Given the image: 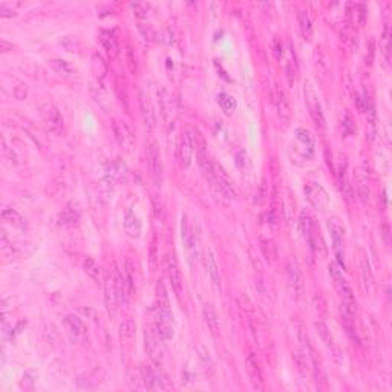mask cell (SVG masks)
Returning a JSON list of instances; mask_svg holds the SVG:
<instances>
[{"instance_id":"cell-13","label":"cell","mask_w":392,"mask_h":392,"mask_svg":"<svg viewBox=\"0 0 392 392\" xmlns=\"http://www.w3.org/2000/svg\"><path fill=\"white\" fill-rule=\"evenodd\" d=\"M141 220L134 210H128L124 216V232L130 239H138L141 234Z\"/></svg>"},{"instance_id":"cell-43","label":"cell","mask_w":392,"mask_h":392,"mask_svg":"<svg viewBox=\"0 0 392 392\" xmlns=\"http://www.w3.org/2000/svg\"><path fill=\"white\" fill-rule=\"evenodd\" d=\"M383 236H384V239H386V244H389V239H388V234H389V228H388V226H383Z\"/></svg>"},{"instance_id":"cell-40","label":"cell","mask_w":392,"mask_h":392,"mask_svg":"<svg viewBox=\"0 0 392 392\" xmlns=\"http://www.w3.org/2000/svg\"><path fill=\"white\" fill-rule=\"evenodd\" d=\"M266 181L264 180L262 181V184H260V193H259V200H258V202H262L264 200H265V196H266Z\"/></svg>"},{"instance_id":"cell-9","label":"cell","mask_w":392,"mask_h":392,"mask_svg":"<svg viewBox=\"0 0 392 392\" xmlns=\"http://www.w3.org/2000/svg\"><path fill=\"white\" fill-rule=\"evenodd\" d=\"M166 270H167V276H168V280L172 284V288H174L178 300H181L182 292H184V286H182V278H181V272L178 268L175 256H167V259H166Z\"/></svg>"},{"instance_id":"cell-6","label":"cell","mask_w":392,"mask_h":392,"mask_svg":"<svg viewBox=\"0 0 392 392\" xmlns=\"http://www.w3.org/2000/svg\"><path fill=\"white\" fill-rule=\"evenodd\" d=\"M104 302L106 308L110 314H115L118 300V291H116V270H110L106 274L104 282Z\"/></svg>"},{"instance_id":"cell-18","label":"cell","mask_w":392,"mask_h":392,"mask_svg":"<svg viewBox=\"0 0 392 392\" xmlns=\"http://www.w3.org/2000/svg\"><path fill=\"white\" fill-rule=\"evenodd\" d=\"M100 42L104 46L106 52L109 54V57H115L118 52V44H116V37L114 36V31H102L100 32Z\"/></svg>"},{"instance_id":"cell-17","label":"cell","mask_w":392,"mask_h":392,"mask_svg":"<svg viewBox=\"0 0 392 392\" xmlns=\"http://www.w3.org/2000/svg\"><path fill=\"white\" fill-rule=\"evenodd\" d=\"M78 219H80V212H78V208L74 207V202L68 204L63 208V212L60 213V224L68 226V227L76 226L78 222Z\"/></svg>"},{"instance_id":"cell-26","label":"cell","mask_w":392,"mask_h":392,"mask_svg":"<svg viewBox=\"0 0 392 392\" xmlns=\"http://www.w3.org/2000/svg\"><path fill=\"white\" fill-rule=\"evenodd\" d=\"M142 380L144 386L147 389H158L160 386L156 384V374L150 370V366H142Z\"/></svg>"},{"instance_id":"cell-30","label":"cell","mask_w":392,"mask_h":392,"mask_svg":"<svg viewBox=\"0 0 392 392\" xmlns=\"http://www.w3.org/2000/svg\"><path fill=\"white\" fill-rule=\"evenodd\" d=\"M84 270H86V273L92 278V279H98L100 278V266H98V264L92 259V258H88L84 260Z\"/></svg>"},{"instance_id":"cell-41","label":"cell","mask_w":392,"mask_h":392,"mask_svg":"<svg viewBox=\"0 0 392 392\" xmlns=\"http://www.w3.org/2000/svg\"><path fill=\"white\" fill-rule=\"evenodd\" d=\"M374 40H370V57H366V63L371 64L372 60H374Z\"/></svg>"},{"instance_id":"cell-37","label":"cell","mask_w":392,"mask_h":392,"mask_svg":"<svg viewBox=\"0 0 392 392\" xmlns=\"http://www.w3.org/2000/svg\"><path fill=\"white\" fill-rule=\"evenodd\" d=\"M14 95H16V98H18V100H23V98L28 95V88H26V84H18V86L14 89Z\"/></svg>"},{"instance_id":"cell-36","label":"cell","mask_w":392,"mask_h":392,"mask_svg":"<svg viewBox=\"0 0 392 392\" xmlns=\"http://www.w3.org/2000/svg\"><path fill=\"white\" fill-rule=\"evenodd\" d=\"M330 274H331V278L334 279V282L343 279V270H342V266H340L338 264H331V265H330Z\"/></svg>"},{"instance_id":"cell-16","label":"cell","mask_w":392,"mask_h":392,"mask_svg":"<svg viewBox=\"0 0 392 392\" xmlns=\"http://www.w3.org/2000/svg\"><path fill=\"white\" fill-rule=\"evenodd\" d=\"M354 180H356V186H357V192L362 202H368L370 200V186H368V174L364 168H357V172L354 174Z\"/></svg>"},{"instance_id":"cell-31","label":"cell","mask_w":392,"mask_h":392,"mask_svg":"<svg viewBox=\"0 0 392 392\" xmlns=\"http://www.w3.org/2000/svg\"><path fill=\"white\" fill-rule=\"evenodd\" d=\"M362 273H363V278H364V284L370 285V288L372 290V285H374V278H372V273H371V266H370V262L368 259L363 256L362 259Z\"/></svg>"},{"instance_id":"cell-29","label":"cell","mask_w":392,"mask_h":392,"mask_svg":"<svg viewBox=\"0 0 392 392\" xmlns=\"http://www.w3.org/2000/svg\"><path fill=\"white\" fill-rule=\"evenodd\" d=\"M219 104L220 108H222L227 114H232L234 109H236V102H234V98L227 95V94H222V95H219Z\"/></svg>"},{"instance_id":"cell-38","label":"cell","mask_w":392,"mask_h":392,"mask_svg":"<svg viewBox=\"0 0 392 392\" xmlns=\"http://www.w3.org/2000/svg\"><path fill=\"white\" fill-rule=\"evenodd\" d=\"M273 52H274V57L279 60L284 54V48H282V42L279 38H274V44H273Z\"/></svg>"},{"instance_id":"cell-1","label":"cell","mask_w":392,"mask_h":392,"mask_svg":"<svg viewBox=\"0 0 392 392\" xmlns=\"http://www.w3.org/2000/svg\"><path fill=\"white\" fill-rule=\"evenodd\" d=\"M328 230L331 233L332 239V248L336 253V258L338 260V265L345 268V250H343V244H345V228L340 224L337 218H332L328 220Z\"/></svg>"},{"instance_id":"cell-39","label":"cell","mask_w":392,"mask_h":392,"mask_svg":"<svg viewBox=\"0 0 392 392\" xmlns=\"http://www.w3.org/2000/svg\"><path fill=\"white\" fill-rule=\"evenodd\" d=\"M0 16L2 17H12V16H16V12L12 10H8L5 5H0Z\"/></svg>"},{"instance_id":"cell-20","label":"cell","mask_w":392,"mask_h":392,"mask_svg":"<svg viewBox=\"0 0 392 392\" xmlns=\"http://www.w3.org/2000/svg\"><path fill=\"white\" fill-rule=\"evenodd\" d=\"M2 219L6 220L8 224H11L12 227H17V228H26V219H24L18 212L12 210V208H5L2 212Z\"/></svg>"},{"instance_id":"cell-34","label":"cell","mask_w":392,"mask_h":392,"mask_svg":"<svg viewBox=\"0 0 392 392\" xmlns=\"http://www.w3.org/2000/svg\"><path fill=\"white\" fill-rule=\"evenodd\" d=\"M286 77H288V82L290 84H292L296 82V77H298V64H296V58H290L288 62V66H286Z\"/></svg>"},{"instance_id":"cell-3","label":"cell","mask_w":392,"mask_h":392,"mask_svg":"<svg viewBox=\"0 0 392 392\" xmlns=\"http://www.w3.org/2000/svg\"><path fill=\"white\" fill-rule=\"evenodd\" d=\"M288 288H290V294L294 300H299L302 298V294L305 291V284H304V276L300 273V270L298 266V264L290 262L288 266Z\"/></svg>"},{"instance_id":"cell-25","label":"cell","mask_w":392,"mask_h":392,"mask_svg":"<svg viewBox=\"0 0 392 392\" xmlns=\"http://www.w3.org/2000/svg\"><path fill=\"white\" fill-rule=\"evenodd\" d=\"M135 332H136V325H135V322L132 320V318H126V320L120 325V336H121V338L130 342V340H134Z\"/></svg>"},{"instance_id":"cell-27","label":"cell","mask_w":392,"mask_h":392,"mask_svg":"<svg viewBox=\"0 0 392 392\" xmlns=\"http://www.w3.org/2000/svg\"><path fill=\"white\" fill-rule=\"evenodd\" d=\"M299 24H300V31L304 34V37L306 40H311V36H312V24H311V20L308 17L306 12H299Z\"/></svg>"},{"instance_id":"cell-11","label":"cell","mask_w":392,"mask_h":392,"mask_svg":"<svg viewBox=\"0 0 392 392\" xmlns=\"http://www.w3.org/2000/svg\"><path fill=\"white\" fill-rule=\"evenodd\" d=\"M144 343H146V351H147V356H149V358L156 366H160L162 363V350H161L160 340L155 336L154 330H150V328L146 330V332H144Z\"/></svg>"},{"instance_id":"cell-7","label":"cell","mask_w":392,"mask_h":392,"mask_svg":"<svg viewBox=\"0 0 392 392\" xmlns=\"http://www.w3.org/2000/svg\"><path fill=\"white\" fill-rule=\"evenodd\" d=\"M147 164H149V172L150 178L154 180L155 186L160 187L162 182V162H161V155L156 144H150L149 150H147Z\"/></svg>"},{"instance_id":"cell-4","label":"cell","mask_w":392,"mask_h":392,"mask_svg":"<svg viewBox=\"0 0 392 392\" xmlns=\"http://www.w3.org/2000/svg\"><path fill=\"white\" fill-rule=\"evenodd\" d=\"M114 134L120 147L126 152H132L135 147V135L124 121H114Z\"/></svg>"},{"instance_id":"cell-8","label":"cell","mask_w":392,"mask_h":392,"mask_svg":"<svg viewBox=\"0 0 392 392\" xmlns=\"http://www.w3.org/2000/svg\"><path fill=\"white\" fill-rule=\"evenodd\" d=\"M140 109H141V115H142V121L144 126L149 132H154L156 128V115L150 102V96L146 90H140Z\"/></svg>"},{"instance_id":"cell-12","label":"cell","mask_w":392,"mask_h":392,"mask_svg":"<svg viewBox=\"0 0 392 392\" xmlns=\"http://www.w3.org/2000/svg\"><path fill=\"white\" fill-rule=\"evenodd\" d=\"M193 136L190 130H186L181 136L180 142V161L182 167H190L192 160H193Z\"/></svg>"},{"instance_id":"cell-32","label":"cell","mask_w":392,"mask_h":392,"mask_svg":"<svg viewBox=\"0 0 392 392\" xmlns=\"http://www.w3.org/2000/svg\"><path fill=\"white\" fill-rule=\"evenodd\" d=\"M51 66H52V69H54L57 74H60V76L68 77L69 74H70V68H69V64H68L64 60H60V58L52 60V62H51Z\"/></svg>"},{"instance_id":"cell-35","label":"cell","mask_w":392,"mask_h":392,"mask_svg":"<svg viewBox=\"0 0 392 392\" xmlns=\"http://www.w3.org/2000/svg\"><path fill=\"white\" fill-rule=\"evenodd\" d=\"M316 328H317L318 334H320L322 340L326 343V345H331V343H332V338H331V334H330L328 326H326L324 322H317V324H316Z\"/></svg>"},{"instance_id":"cell-24","label":"cell","mask_w":392,"mask_h":392,"mask_svg":"<svg viewBox=\"0 0 392 392\" xmlns=\"http://www.w3.org/2000/svg\"><path fill=\"white\" fill-rule=\"evenodd\" d=\"M155 330H156L161 340H170L172 337H174V322L156 318V328Z\"/></svg>"},{"instance_id":"cell-5","label":"cell","mask_w":392,"mask_h":392,"mask_svg":"<svg viewBox=\"0 0 392 392\" xmlns=\"http://www.w3.org/2000/svg\"><path fill=\"white\" fill-rule=\"evenodd\" d=\"M305 100L310 109V114L314 120V122L317 124V128H325V116L322 112V106L318 103L317 94L314 92V89L311 88V84H305Z\"/></svg>"},{"instance_id":"cell-15","label":"cell","mask_w":392,"mask_h":392,"mask_svg":"<svg viewBox=\"0 0 392 392\" xmlns=\"http://www.w3.org/2000/svg\"><path fill=\"white\" fill-rule=\"evenodd\" d=\"M276 109H278L279 118L285 122V124H288L291 120V108H290V103L286 100L284 90H280V88L276 89Z\"/></svg>"},{"instance_id":"cell-33","label":"cell","mask_w":392,"mask_h":392,"mask_svg":"<svg viewBox=\"0 0 392 392\" xmlns=\"http://www.w3.org/2000/svg\"><path fill=\"white\" fill-rule=\"evenodd\" d=\"M262 250H264V254H265V258L270 260H274V258H276V250H274V245H273V242L272 240H268V239H262Z\"/></svg>"},{"instance_id":"cell-2","label":"cell","mask_w":392,"mask_h":392,"mask_svg":"<svg viewBox=\"0 0 392 392\" xmlns=\"http://www.w3.org/2000/svg\"><path fill=\"white\" fill-rule=\"evenodd\" d=\"M305 194H306V200L310 201V204L317 208V210H326L328 206H330V196L326 193V190L317 182H310L306 187H305Z\"/></svg>"},{"instance_id":"cell-10","label":"cell","mask_w":392,"mask_h":392,"mask_svg":"<svg viewBox=\"0 0 392 392\" xmlns=\"http://www.w3.org/2000/svg\"><path fill=\"white\" fill-rule=\"evenodd\" d=\"M42 116L49 132L58 135L63 130V116L58 112V109L54 108L52 104H44L42 108Z\"/></svg>"},{"instance_id":"cell-22","label":"cell","mask_w":392,"mask_h":392,"mask_svg":"<svg viewBox=\"0 0 392 392\" xmlns=\"http://www.w3.org/2000/svg\"><path fill=\"white\" fill-rule=\"evenodd\" d=\"M160 102H161V109H162L161 110L162 118H164V121H168L172 112H174V102H172V96L164 89L160 90Z\"/></svg>"},{"instance_id":"cell-14","label":"cell","mask_w":392,"mask_h":392,"mask_svg":"<svg viewBox=\"0 0 392 392\" xmlns=\"http://www.w3.org/2000/svg\"><path fill=\"white\" fill-rule=\"evenodd\" d=\"M204 265H206V272H207V276L210 278L212 284L220 290V278H219V270H218V264L214 260V256L212 253V250H207L206 254H204Z\"/></svg>"},{"instance_id":"cell-21","label":"cell","mask_w":392,"mask_h":392,"mask_svg":"<svg viewBox=\"0 0 392 392\" xmlns=\"http://www.w3.org/2000/svg\"><path fill=\"white\" fill-rule=\"evenodd\" d=\"M64 326L69 330V334L74 337H80L84 331V325L76 316H66L64 318Z\"/></svg>"},{"instance_id":"cell-42","label":"cell","mask_w":392,"mask_h":392,"mask_svg":"<svg viewBox=\"0 0 392 392\" xmlns=\"http://www.w3.org/2000/svg\"><path fill=\"white\" fill-rule=\"evenodd\" d=\"M0 49H2L4 52H6V51H10V49H12V44L6 43L5 40H0Z\"/></svg>"},{"instance_id":"cell-19","label":"cell","mask_w":392,"mask_h":392,"mask_svg":"<svg viewBox=\"0 0 392 392\" xmlns=\"http://www.w3.org/2000/svg\"><path fill=\"white\" fill-rule=\"evenodd\" d=\"M245 368H247V372L253 382L254 386H259L262 383V376H260V370H259V364L254 358L253 354H248L247 358H245Z\"/></svg>"},{"instance_id":"cell-28","label":"cell","mask_w":392,"mask_h":392,"mask_svg":"<svg viewBox=\"0 0 392 392\" xmlns=\"http://www.w3.org/2000/svg\"><path fill=\"white\" fill-rule=\"evenodd\" d=\"M90 92H92V96H94V100H95V103L100 106L103 110H109V108H110V103H109V98L106 96V94L98 88V89H95V88H90Z\"/></svg>"},{"instance_id":"cell-23","label":"cell","mask_w":392,"mask_h":392,"mask_svg":"<svg viewBox=\"0 0 392 392\" xmlns=\"http://www.w3.org/2000/svg\"><path fill=\"white\" fill-rule=\"evenodd\" d=\"M204 317H206V322L212 331V334H218L219 331V318H218V314L214 311V308L212 305H204Z\"/></svg>"}]
</instances>
